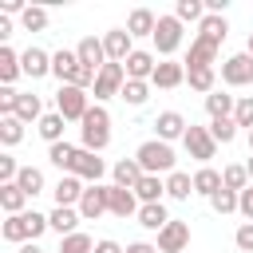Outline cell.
Listing matches in <instances>:
<instances>
[{
	"instance_id": "55",
	"label": "cell",
	"mask_w": 253,
	"mask_h": 253,
	"mask_svg": "<svg viewBox=\"0 0 253 253\" xmlns=\"http://www.w3.org/2000/svg\"><path fill=\"white\" fill-rule=\"evenodd\" d=\"M249 150H253V130H249Z\"/></svg>"
},
{
	"instance_id": "23",
	"label": "cell",
	"mask_w": 253,
	"mask_h": 253,
	"mask_svg": "<svg viewBox=\"0 0 253 253\" xmlns=\"http://www.w3.org/2000/svg\"><path fill=\"white\" fill-rule=\"evenodd\" d=\"M47 221H51V229H55L59 237H67V233H79L75 225H79L83 217H79V210H75V206H55V210L47 213Z\"/></svg>"
},
{
	"instance_id": "10",
	"label": "cell",
	"mask_w": 253,
	"mask_h": 253,
	"mask_svg": "<svg viewBox=\"0 0 253 253\" xmlns=\"http://www.w3.org/2000/svg\"><path fill=\"white\" fill-rule=\"evenodd\" d=\"M67 174H75V178H83V182L99 186V178L107 174V162H103L99 154H91V150H83V146H79V154H75V162H71V170H67Z\"/></svg>"
},
{
	"instance_id": "46",
	"label": "cell",
	"mask_w": 253,
	"mask_h": 253,
	"mask_svg": "<svg viewBox=\"0 0 253 253\" xmlns=\"http://www.w3.org/2000/svg\"><path fill=\"white\" fill-rule=\"evenodd\" d=\"M20 24H24L28 32H43V28H47V8H28V12L20 16Z\"/></svg>"
},
{
	"instance_id": "12",
	"label": "cell",
	"mask_w": 253,
	"mask_h": 253,
	"mask_svg": "<svg viewBox=\"0 0 253 253\" xmlns=\"http://www.w3.org/2000/svg\"><path fill=\"white\" fill-rule=\"evenodd\" d=\"M182 83H186V63H174V59H162L150 75V87H158V91H174Z\"/></svg>"
},
{
	"instance_id": "24",
	"label": "cell",
	"mask_w": 253,
	"mask_h": 253,
	"mask_svg": "<svg viewBox=\"0 0 253 253\" xmlns=\"http://www.w3.org/2000/svg\"><path fill=\"white\" fill-rule=\"evenodd\" d=\"M233 107H237V99L225 95V91H210V95H206V115H210V123H213V119H233Z\"/></svg>"
},
{
	"instance_id": "42",
	"label": "cell",
	"mask_w": 253,
	"mask_h": 253,
	"mask_svg": "<svg viewBox=\"0 0 253 253\" xmlns=\"http://www.w3.org/2000/svg\"><path fill=\"white\" fill-rule=\"evenodd\" d=\"M20 138H24V123H20L16 115L0 119V142H4V146H16Z\"/></svg>"
},
{
	"instance_id": "11",
	"label": "cell",
	"mask_w": 253,
	"mask_h": 253,
	"mask_svg": "<svg viewBox=\"0 0 253 253\" xmlns=\"http://www.w3.org/2000/svg\"><path fill=\"white\" fill-rule=\"evenodd\" d=\"M75 55H79V63L91 67L95 75L107 67V47H103V40H95V36H83V40L75 43Z\"/></svg>"
},
{
	"instance_id": "1",
	"label": "cell",
	"mask_w": 253,
	"mask_h": 253,
	"mask_svg": "<svg viewBox=\"0 0 253 253\" xmlns=\"http://www.w3.org/2000/svg\"><path fill=\"white\" fill-rule=\"evenodd\" d=\"M43 229H51V221H47L43 213H36V210H24V213H12L0 233H4V241H12V245H28V241H36Z\"/></svg>"
},
{
	"instance_id": "29",
	"label": "cell",
	"mask_w": 253,
	"mask_h": 253,
	"mask_svg": "<svg viewBox=\"0 0 253 253\" xmlns=\"http://www.w3.org/2000/svg\"><path fill=\"white\" fill-rule=\"evenodd\" d=\"M170 221V213H166V206L162 202H150V206H138V225L142 229H154V233H162V225Z\"/></svg>"
},
{
	"instance_id": "16",
	"label": "cell",
	"mask_w": 253,
	"mask_h": 253,
	"mask_svg": "<svg viewBox=\"0 0 253 253\" xmlns=\"http://www.w3.org/2000/svg\"><path fill=\"white\" fill-rule=\"evenodd\" d=\"M83 190H87V186H83V178H75V174H63V178L55 182V190H51V194H55V206H75V210H79V202H83Z\"/></svg>"
},
{
	"instance_id": "32",
	"label": "cell",
	"mask_w": 253,
	"mask_h": 253,
	"mask_svg": "<svg viewBox=\"0 0 253 253\" xmlns=\"http://www.w3.org/2000/svg\"><path fill=\"white\" fill-rule=\"evenodd\" d=\"M221 190V174L213 170V166H202L198 174H194V194H202V198H213Z\"/></svg>"
},
{
	"instance_id": "26",
	"label": "cell",
	"mask_w": 253,
	"mask_h": 253,
	"mask_svg": "<svg viewBox=\"0 0 253 253\" xmlns=\"http://www.w3.org/2000/svg\"><path fill=\"white\" fill-rule=\"evenodd\" d=\"M198 36L221 47V43H225V36H229V24H225V16H210V12H206V20L198 24Z\"/></svg>"
},
{
	"instance_id": "2",
	"label": "cell",
	"mask_w": 253,
	"mask_h": 253,
	"mask_svg": "<svg viewBox=\"0 0 253 253\" xmlns=\"http://www.w3.org/2000/svg\"><path fill=\"white\" fill-rule=\"evenodd\" d=\"M79 134H83V150L103 154V150H107V142H111V115H107V107H99V103H95V107L83 115Z\"/></svg>"
},
{
	"instance_id": "7",
	"label": "cell",
	"mask_w": 253,
	"mask_h": 253,
	"mask_svg": "<svg viewBox=\"0 0 253 253\" xmlns=\"http://www.w3.org/2000/svg\"><path fill=\"white\" fill-rule=\"evenodd\" d=\"M186 245H190V221L170 217L158 233V253H186Z\"/></svg>"
},
{
	"instance_id": "3",
	"label": "cell",
	"mask_w": 253,
	"mask_h": 253,
	"mask_svg": "<svg viewBox=\"0 0 253 253\" xmlns=\"http://www.w3.org/2000/svg\"><path fill=\"white\" fill-rule=\"evenodd\" d=\"M134 158H138V166H142V174H174V150H170V142H162V138H150V142H142L138 150H134Z\"/></svg>"
},
{
	"instance_id": "35",
	"label": "cell",
	"mask_w": 253,
	"mask_h": 253,
	"mask_svg": "<svg viewBox=\"0 0 253 253\" xmlns=\"http://www.w3.org/2000/svg\"><path fill=\"white\" fill-rule=\"evenodd\" d=\"M186 83H190L194 91H202V95L217 91V75H213V67H198V71H186Z\"/></svg>"
},
{
	"instance_id": "54",
	"label": "cell",
	"mask_w": 253,
	"mask_h": 253,
	"mask_svg": "<svg viewBox=\"0 0 253 253\" xmlns=\"http://www.w3.org/2000/svg\"><path fill=\"white\" fill-rule=\"evenodd\" d=\"M245 51H249V55H253V32H249V43H245Z\"/></svg>"
},
{
	"instance_id": "19",
	"label": "cell",
	"mask_w": 253,
	"mask_h": 253,
	"mask_svg": "<svg viewBox=\"0 0 253 253\" xmlns=\"http://www.w3.org/2000/svg\"><path fill=\"white\" fill-rule=\"evenodd\" d=\"M126 79H138V83H150V75H154V51H130L126 55Z\"/></svg>"
},
{
	"instance_id": "15",
	"label": "cell",
	"mask_w": 253,
	"mask_h": 253,
	"mask_svg": "<svg viewBox=\"0 0 253 253\" xmlns=\"http://www.w3.org/2000/svg\"><path fill=\"white\" fill-rule=\"evenodd\" d=\"M130 40H134V36H130L126 28H111V32L103 36V47H107V63H126V55L134 51V47H130Z\"/></svg>"
},
{
	"instance_id": "47",
	"label": "cell",
	"mask_w": 253,
	"mask_h": 253,
	"mask_svg": "<svg viewBox=\"0 0 253 253\" xmlns=\"http://www.w3.org/2000/svg\"><path fill=\"white\" fill-rule=\"evenodd\" d=\"M233 245H237L241 253H253V221H241V225H237V233H233Z\"/></svg>"
},
{
	"instance_id": "50",
	"label": "cell",
	"mask_w": 253,
	"mask_h": 253,
	"mask_svg": "<svg viewBox=\"0 0 253 253\" xmlns=\"http://www.w3.org/2000/svg\"><path fill=\"white\" fill-rule=\"evenodd\" d=\"M95 253H126L119 241H111V237H103V241H95Z\"/></svg>"
},
{
	"instance_id": "20",
	"label": "cell",
	"mask_w": 253,
	"mask_h": 253,
	"mask_svg": "<svg viewBox=\"0 0 253 253\" xmlns=\"http://www.w3.org/2000/svg\"><path fill=\"white\" fill-rule=\"evenodd\" d=\"M154 130H158V138L162 142H174V138H186V119L178 115V111H162L158 119H154Z\"/></svg>"
},
{
	"instance_id": "41",
	"label": "cell",
	"mask_w": 253,
	"mask_h": 253,
	"mask_svg": "<svg viewBox=\"0 0 253 253\" xmlns=\"http://www.w3.org/2000/svg\"><path fill=\"white\" fill-rule=\"evenodd\" d=\"M59 253H95V241L87 233H67L59 237Z\"/></svg>"
},
{
	"instance_id": "52",
	"label": "cell",
	"mask_w": 253,
	"mask_h": 253,
	"mask_svg": "<svg viewBox=\"0 0 253 253\" xmlns=\"http://www.w3.org/2000/svg\"><path fill=\"white\" fill-rule=\"evenodd\" d=\"M20 253H43V249H40L36 241H28V245H20Z\"/></svg>"
},
{
	"instance_id": "38",
	"label": "cell",
	"mask_w": 253,
	"mask_h": 253,
	"mask_svg": "<svg viewBox=\"0 0 253 253\" xmlns=\"http://www.w3.org/2000/svg\"><path fill=\"white\" fill-rule=\"evenodd\" d=\"M174 16H178L182 24H194V20L202 24V20H206V4H202V0H178V4H174Z\"/></svg>"
},
{
	"instance_id": "36",
	"label": "cell",
	"mask_w": 253,
	"mask_h": 253,
	"mask_svg": "<svg viewBox=\"0 0 253 253\" xmlns=\"http://www.w3.org/2000/svg\"><path fill=\"white\" fill-rule=\"evenodd\" d=\"M221 186H225V190H233V194L249 190V170H245V166H237V162H233V166H225V170H221Z\"/></svg>"
},
{
	"instance_id": "45",
	"label": "cell",
	"mask_w": 253,
	"mask_h": 253,
	"mask_svg": "<svg viewBox=\"0 0 253 253\" xmlns=\"http://www.w3.org/2000/svg\"><path fill=\"white\" fill-rule=\"evenodd\" d=\"M233 123L253 130V95H241V99H237V107H233Z\"/></svg>"
},
{
	"instance_id": "39",
	"label": "cell",
	"mask_w": 253,
	"mask_h": 253,
	"mask_svg": "<svg viewBox=\"0 0 253 253\" xmlns=\"http://www.w3.org/2000/svg\"><path fill=\"white\" fill-rule=\"evenodd\" d=\"M75 154H79V146H71V142H55V146H47V158L67 174L71 170V162H75Z\"/></svg>"
},
{
	"instance_id": "31",
	"label": "cell",
	"mask_w": 253,
	"mask_h": 253,
	"mask_svg": "<svg viewBox=\"0 0 253 253\" xmlns=\"http://www.w3.org/2000/svg\"><path fill=\"white\" fill-rule=\"evenodd\" d=\"M16 75H24L20 55H16L12 47H0V87H12V83H16Z\"/></svg>"
},
{
	"instance_id": "33",
	"label": "cell",
	"mask_w": 253,
	"mask_h": 253,
	"mask_svg": "<svg viewBox=\"0 0 253 253\" xmlns=\"http://www.w3.org/2000/svg\"><path fill=\"white\" fill-rule=\"evenodd\" d=\"M16 186H20L28 198L43 194V170H40V166H20V178H16Z\"/></svg>"
},
{
	"instance_id": "51",
	"label": "cell",
	"mask_w": 253,
	"mask_h": 253,
	"mask_svg": "<svg viewBox=\"0 0 253 253\" xmlns=\"http://www.w3.org/2000/svg\"><path fill=\"white\" fill-rule=\"evenodd\" d=\"M126 253H158V245H150V241H130Z\"/></svg>"
},
{
	"instance_id": "40",
	"label": "cell",
	"mask_w": 253,
	"mask_h": 253,
	"mask_svg": "<svg viewBox=\"0 0 253 253\" xmlns=\"http://www.w3.org/2000/svg\"><path fill=\"white\" fill-rule=\"evenodd\" d=\"M123 103H130V107H142L146 99H150V83H138V79H126V87H123V95H119Z\"/></svg>"
},
{
	"instance_id": "17",
	"label": "cell",
	"mask_w": 253,
	"mask_h": 253,
	"mask_svg": "<svg viewBox=\"0 0 253 253\" xmlns=\"http://www.w3.org/2000/svg\"><path fill=\"white\" fill-rule=\"evenodd\" d=\"M20 67H24L28 79H43L51 71V55L43 47H28V51H20Z\"/></svg>"
},
{
	"instance_id": "5",
	"label": "cell",
	"mask_w": 253,
	"mask_h": 253,
	"mask_svg": "<svg viewBox=\"0 0 253 253\" xmlns=\"http://www.w3.org/2000/svg\"><path fill=\"white\" fill-rule=\"evenodd\" d=\"M154 51L158 55H174L182 47V20L170 12V16H158V28H154Z\"/></svg>"
},
{
	"instance_id": "44",
	"label": "cell",
	"mask_w": 253,
	"mask_h": 253,
	"mask_svg": "<svg viewBox=\"0 0 253 253\" xmlns=\"http://www.w3.org/2000/svg\"><path fill=\"white\" fill-rule=\"evenodd\" d=\"M237 198H241V194H233V190H225V186H221V190L210 198V206H213L217 213H233V210H237Z\"/></svg>"
},
{
	"instance_id": "28",
	"label": "cell",
	"mask_w": 253,
	"mask_h": 253,
	"mask_svg": "<svg viewBox=\"0 0 253 253\" xmlns=\"http://www.w3.org/2000/svg\"><path fill=\"white\" fill-rule=\"evenodd\" d=\"M63 115L59 111H47L40 123H36V130H40V138H47V146H55V142H63Z\"/></svg>"
},
{
	"instance_id": "4",
	"label": "cell",
	"mask_w": 253,
	"mask_h": 253,
	"mask_svg": "<svg viewBox=\"0 0 253 253\" xmlns=\"http://www.w3.org/2000/svg\"><path fill=\"white\" fill-rule=\"evenodd\" d=\"M91 95L83 91V87H71V83H59V91H55V111L63 115V119H79L83 123V115L91 111V103H87Z\"/></svg>"
},
{
	"instance_id": "22",
	"label": "cell",
	"mask_w": 253,
	"mask_h": 253,
	"mask_svg": "<svg viewBox=\"0 0 253 253\" xmlns=\"http://www.w3.org/2000/svg\"><path fill=\"white\" fill-rule=\"evenodd\" d=\"M111 174H115V186H123V190H134V186L142 182V166H138V158H119V162L111 166Z\"/></svg>"
},
{
	"instance_id": "18",
	"label": "cell",
	"mask_w": 253,
	"mask_h": 253,
	"mask_svg": "<svg viewBox=\"0 0 253 253\" xmlns=\"http://www.w3.org/2000/svg\"><path fill=\"white\" fill-rule=\"evenodd\" d=\"M79 55L75 51H67V47H59L55 55H51V75L59 79V83H75V75H79Z\"/></svg>"
},
{
	"instance_id": "48",
	"label": "cell",
	"mask_w": 253,
	"mask_h": 253,
	"mask_svg": "<svg viewBox=\"0 0 253 253\" xmlns=\"http://www.w3.org/2000/svg\"><path fill=\"white\" fill-rule=\"evenodd\" d=\"M16 99H20V91L16 87H0V115L8 119V115H16Z\"/></svg>"
},
{
	"instance_id": "25",
	"label": "cell",
	"mask_w": 253,
	"mask_h": 253,
	"mask_svg": "<svg viewBox=\"0 0 253 253\" xmlns=\"http://www.w3.org/2000/svg\"><path fill=\"white\" fill-rule=\"evenodd\" d=\"M154 28H158V16H154L150 8H134V12L126 16V32H130V36H154Z\"/></svg>"
},
{
	"instance_id": "43",
	"label": "cell",
	"mask_w": 253,
	"mask_h": 253,
	"mask_svg": "<svg viewBox=\"0 0 253 253\" xmlns=\"http://www.w3.org/2000/svg\"><path fill=\"white\" fill-rule=\"evenodd\" d=\"M210 134H213V142L225 146V142L237 138V123H233V119H213V123H210Z\"/></svg>"
},
{
	"instance_id": "21",
	"label": "cell",
	"mask_w": 253,
	"mask_h": 253,
	"mask_svg": "<svg viewBox=\"0 0 253 253\" xmlns=\"http://www.w3.org/2000/svg\"><path fill=\"white\" fill-rule=\"evenodd\" d=\"M213 55H217V43H210V40L194 36V43H190V55H186V71H198V67H213Z\"/></svg>"
},
{
	"instance_id": "13",
	"label": "cell",
	"mask_w": 253,
	"mask_h": 253,
	"mask_svg": "<svg viewBox=\"0 0 253 253\" xmlns=\"http://www.w3.org/2000/svg\"><path fill=\"white\" fill-rule=\"evenodd\" d=\"M107 206H111V213L115 217H138V198H134V190H123V186H107Z\"/></svg>"
},
{
	"instance_id": "8",
	"label": "cell",
	"mask_w": 253,
	"mask_h": 253,
	"mask_svg": "<svg viewBox=\"0 0 253 253\" xmlns=\"http://www.w3.org/2000/svg\"><path fill=\"white\" fill-rule=\"evenodd\" d=\"M221 83H225V87H245V83H253V55H249V51L229 55V59L221 63Z\"/></svg>"
},
{
	"instance_id": "27",
	"label": "cell",
	"mask_w": 253,
	"mask_h": 253,
	"mask_svg": "<svg viewBox=\"0 0 253 253\" xmlns=\"http://www.w3.org/2000/svg\"><path fill=\"white\" fill-rule=\"evenodd\" d=\"M16 119H20L24 126H28V123H40V119H43V103H40V95H32V91L24 95V91H20V99H16Z\"/></svg>"
},
{
	"instance_id": "53",
	"label": "cell",
	"mask_w": 253,
	"mask_h": 253,
	"mask_svg": "<svg viewBox=\"0 0 253 253\" xmlns=\"http://www.w3.org/2000/svg\"><path fill=\"white\" fill-rule=\"evenodd\" d=\"M245 170H249V182H253V158H249V162H245Z\"/></svg>"
},
{
	"instance_id": "49",
	"label": "cell",
	"mask_w": 253,
	"mask_h": 253,
	"mask_svg": "<svg viewBox=\"0 0 253 253\" xmlns=\"http://www.w3.org/2000/svg\"><path fill=\"white\" fill-rule=\"evenodd\" d=\"M237 213H241L245 221H253V186L241 190V198H237Z\"/></svg>"
},
{
	"instance_id": "37",
	"label": "cell",
	"mask_w": 253,
	"mask_h": 253,
	"mask_svg": "<svg viewBox=\"0 0 253 253\" xmlns=\"http://www.w3.org/2000/svg\"><path fill=\"white\" fill-rule=\"evenodd\" d=\"M166 194H170V198H178V202H186V198L194 194V178H190V174H182V170H174V174L166 178Z\"/></svg>"
},
{
	"instance_id": "14",
	"label": "cell",
	"mask_w": 253,
	"mask_h": 253,
	"mask_svg": "<svg viewBox=\"0 0 253 253\" xmlns=\"http://www.w3.org/2000/svg\"><path fill=\"white\" fill-rule=\"evenodd\" d=\"M103 213H111V206H107V186H87V190H83V202H79V217H83V221H99Z\"/></svg>"
},
{
	"instance_id": "34",
	"label": "cell",
	"mask_w": 253,
	"mask_h": 253,
	"mask_svg": "<svg viewBox=\"0 0 253 253\" xmlns=\"http://www.w3.org/2000/svg\"><path fill=\"white\" fill-rule=\"evenodd\" d=\"M24 202H28V194L12 182V186H0V206H4V213L12 217V213H24Z\"/></svg>"
},
{
	"instance_id": "9",
	"label": "cell",
	"mask_w": 253,
	"mask_h": 253,
	"mask_svg": "<svg viewBox=\"0 0 253 253\" xmlns=\"http://www.w3.org/2000/svg\"><path fill=\"white\" fill-rule=\"evenodd\" d=\"M123 87H126V67L123 63H107L103 71H99V79H95V99L103 103V99H111V95H123Z\"/></svg>"
},
{
	"instance_id": "6",
	"label": "cell",
	"mask_w": 253,
	"mask_h": 253,
	"mask_svg": "<svg viewBox=\"0 0 253 253\" xmlns=\"http://www.w3.org/2000/svg\"><path fill=\"white\" fill-rule=\"evenodd\" d=\"M182 142H186V154H190V158H198L202 166L217 154V142H213L210 126H194V123H190V130H186V138H182Z\"/></svg>"
},
{
	"instance_id": "30",
	"label": "cell",
	"mask_w": 253,
	"mask_h": 253,
	"mask_svg": "<svg viewBox=\"0 0 253 253\" xmlns=\"http://www.w3.org/2000/svg\"><path fill=\"white\" fill-rule=\"evenodd\" d=\"M162 194H166V182H158V174H142V182L134 186V198H138L142 206L162 202Z\"/></svg>"
}]
</instances>
